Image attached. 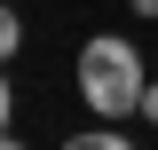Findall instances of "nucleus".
<instances>
[{
    "instance_id": "39448f33",
    "label": "nucleus",
    "mask_w": 158,
    "mask_h": 150,
    "mask_svg": "<svg viewBox=\"0 0 158 150\" xmlns=\"http://www.w3.org/2000/svg\"><path fill=\"white\" fill-rule=\"evenodd\" d=\"M142 127H158V79L142 87Z\"/></svg>"
},
{
    "instance_id": "20e7f679",
    "label": "nucleus",
    "mask_w": 158,
    "mask_h": 150,
    "mask_svg": "<svg viewBox=\"0 0 158 150\" xmlns=\"http://www.w3.org/2000/svg\"><path fill=\"white\" fill-rule=\"evenodd\" d=\"M16 134V87H8V71H0V142Z\"/></svg>"
},
{
    "instance_id": "f03ea898",
    "label": "nucleus",
    "mask_w": 158,
    "mask_h": 150,
    "mask_svg": "<svg viewBox=\"0 0 158 150\" xmlns=\"http://www.w3.org/2000/svg\"><path fill=\"white\" fill-rule=\"evenodd\" d=\"M127 142H135V134L118 127V119H95V127L79 134V150H127Z\"/></svg>"
},
{
    "instance_id": "423d86ee",
    "label": "nucleus",
    "mask_w": 158,
    "mask_h": 150,
    "mask_svg": "<svg viewBox=\"0 0 158 150\" xmlns=\"http://www.w3.org/2000/svg\"><path fill=\"white\" fill-rule=\"evenodd\" d=\"M127 8H135V16H142V24H150V16H158V0H127Z\"/></svg>"
},
{
    "instance_id": "f257e3e1",
    "label": "nucleus",
    "mask_w": 158,
    "mask_h": 150,
    "mask_svg": "<svg viewBox=\"0 0 158 150\" xmlns=\"http://www.w3.org/2000/svg\"><path fill=\"white\" fill-rule=\"evenodd\" d=\"M142 87H150V71L127 32H95L79 48V103L95 119H142Z\"/></svg>"
},
{
    "instance_id": "7ed1b4c3",
    "label": "nucleus",
    "mask_w": 158,
    "mask_h": 150,
    "mask_svg": "<svg viewBox=\"0 0 158 150\" xmlns=\"http://www.w3.org/2000/svg\"><path fill=\"white\" fill-rule=\"evenodd\" d=\"M16 48H24V16H16V8H8V0H0V63L16 56Z\"/></svg>"
}]
</instances>
